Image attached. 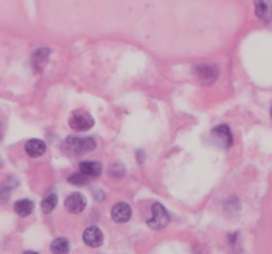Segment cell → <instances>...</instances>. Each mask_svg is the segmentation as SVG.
I'll use <instances>...</instances> for the list:
<instances>
[{
  "instance_id": "1",
  "label": "cell",
  "mask_w": 272,
  "mask_h": 254,
  "mask_svg": "<svg viewBox=\"0 0 272 254\" xmlns=\"http://www.w3.org/2000/svg\"><path fill=\"white\" fill-rule=\"evenodd\" d=\"M65 146L69 149L70 152L77 153H88L96 149V140L91 136L80 138V136H69L65 142Z\"/></svg>"
},
{
  "instance_id": "2",
  "label": "cell",
  "mask_w": 272,
  "mask_h": 254,
  "mask_svg": "<svg viewBox=\"0 0 272 254\" xmlns=\"http://www.w3.org/2000/svg\"><path fill=\"white\" fill-rule=\"evenodd\" d=\"M94 121L92 115L85 110H76L69 117V126L75 131H87L91 127H93Z\"/></svg>"
},
{
  "instance_id": "3",
  "label": "cell",
  "mask_w": 272,
  "mask_h": 254,
  "mask_svg": "<svg viewBox=\"0 0 272 254\" xmlns=\"http://www.w3.org/2000/svg\"><path fill=\"white\" fill-rule=\"evenodd\" d=\"M169 213L167 210L165 209V206L159 203H155L151 206V219L148 221V225H149L151 229H162L169 224Z\"/></svg>"
},
{
  "instance_id": "4",
  "label": "cell",
  "mask_w": 272,
  "mask_h": 254,
  "mask_svg": "<svg viewBox=\"0 0 272 254\" xmlns=\"http://www.w3.org/2000/svg\"><path fill=\"white\" fill-rule=\"evenodd\" d=\"M195 75L201 82L205 85H210L218 78L219 69L214 64H201L195 68Z\"/></svg>"
},
{
  "instance_id": "5",
  "label": "cell",
  "mask_w": 272,
  "mask_h": 254,
  "mask_svg": "<svg viewBox=\"0 0 272 254\" xmlns=\"http://www.w3.org/2000/svg\"><path fill=\"white\" fill-rule=\"evenodd\" d=\"M211 138L218 146H222L224 149H228L233 145V134L230 131V128L226 125H220L212 128L211 131Z\"/></svg>"
},
{
  "instance_id": "6",
  "label": "cell",
  "mask_w": 272,
  "mask_h": 254,
  "mask_svg": "<svg viewBox=\"0 0 272 254\" xmlns=\"http://www.w3.org/2000/svg\"><path fill=\"white\" fill-rule=\"evenodd\" d=\"M85 206H87V200H85V197L81 193H70L69 196L65 199V208L72 213H75V215L81 213L85 209Z\"/></svg>"
},
{
  "instance_id": "7",
  "label": "cell",
  "mask_w": 272,
  "mask_h": 254,
  "mask_svg": "<svg viewBox=\"0 0 272 254\" xmlns=\"http://www.w3.org/2000/svg\"><path fill=\"white\" fill-rule=\"evenodd\" d=\"M130 217H132V208L126 203H119L112 208V219L116 223H127Z\"/></svg>"
},
{
  "instance_id": "8",
  "label": "cell",
  "mask_w": 272,
  "mask_h": 254,
  "mask_svg": "<svg viewBox=\"0 0 272 254\" xmlns=\"http://www.w3.org/2000/svg\"><path fill=\"white\" fill-rule=\"evenodd\" d=\"M84 242L92 248H98L104 242V236H102L101 229L97 227H89L84 232Z\"/></svg>"
},
{
  "instance_id": "9",
  "label": "cell",
  "mask_w": 272,
  "mask_h": 254,
  "mask_svg": "<svg viewBox=\"0 0 272 254\" xmlns=\"http://www.w3.org/2000/svg\"><path fill=\"white\" fill-rule=\"evenodd\" d=\"M255 13L263 22H272V0H255Z\"/></svg>"
},
{
  "instance_id": "10",
  "label": "cell",
  "mask_w": 272,
  "mask_h": 254,
  "mask_svg": "<svg viewBox=\"0 0 272 254\" xmlns=\"http://www.w3.org/2000/svg\"><path fill=\"white\" fill-rule=\"evenodd\" d=\"M45 150H47V146L40 139H31L26 143V152L31 158H39L45 152Z\"/></svg>"
},
{
  "instance_id": "11",
  "label": "cell",
  "mask_w": 272,
  "mask_h": 254,
  "mask_svg": "<svg viewBox=\"0 0 272 254\" xmlns=\"http://www.w3.org/2000/svg\"><path fill=\"white\" fill-rule=\"evenodd\" d=\"M80 172L87 178H97L101 175L102 166L98 162H83L80 164Z\"/></svg>"
},
{
  "instance_id": "12",
  "label": "cell",
  "mask_w": 272,
  "mask_h": 254,
  "mask_svg": "<svg viewBox=\"0 0 272 254\" xmlns=\"http://www.w3.org/2000/svg\"><path fill=\"white\" fill-rule=\"evenodd\" d=\"M13 209H15V212H16L19 216L27 217V216H30L32 212L35 210V203L32 202V200H30V199H22V200L15 203Z\"/></svg>"
},
{
  "instance_id": "13",
  "label": "cell",
  "mask_w": 272,
  "mask_h": 254,
  "mask_svg": "<svg viewBox=\"0 0 272 254\" xmlns=\"http://www.w3.org/2000/svg\"><path fill=\"white\" fill-rule=\"evenodd\" d=\"M51 250H52L53 254H68L70 250L69 241L66 238H62V237L56 238L51 244Z\"/></svg>"
},
{
  "instance_id": "14",
  "label": "cell",
  "mask_w": 272,
  "mask_h": 254,
  "mask_svg": "<svg viewBox=\"0 0 272 254\" xmlns=\"http://www.w3.org/2000/svg\"><path fill=\"white\" fill-rule=\"evenodd\" d=\"M57 204V196L55 193H49L47 196L43 199V203H41V209L44 213H51L53 209H55V206Z\"/></svg>"
},
{
  "instance_id": "15",
  "label": "cell",
  "mask_w": 272,
  "mask_h": 254,
  "mask_svg": "<svg viewBox=\"0 0 272 254\" xmlns=\"http://www.w3.org/2000/svg\"><path fill=\"white\" fill-rule=\"evenodd\" d=\"M69 183L76 185H85L89 183V178H87V176L83 175V174L80 172V174H75L73 176H70Z\"/></svg>"
},
{
  "instance_id": "16",
  "label": "cell",
  "mask_w": 272,
  "mask_h": 254,
  "mask_svg": "<svg viewBox=\"0 0 272 254\" xmlns=\"http://www.w3.org/2000/svg\"><path fill=\"white\" fill-rule=\"evenodd\" d=\"M1 138H3V125L0 123V140H1Z\"/></svg>"
},
{
  "instance_id": "17",
  "label": "cell",
  "mask_w": 272,
  "mask_h": 254,
  "mask_svg": "<svg viewBox=\"0 0 272 254\" xmlns=\"http://www.w3.org/2000/svg\"><path fill=\"white\" fill-rule=\"evenodd\" d=\"M24 254H39V253H36V252H26Z\"/></svg>"
},
{
  "instance_id": "18",
  "label": "cell",
  "mask_w": 272,
  "mask_h": 254,
  "mask_svg": "<svg viewBox=\"0 0 272 254\" xmlns=\"http://www.w3.org/2000/svg\"><path fill=\"white\" fill-rule=\"evenodd\" d=\"M271 117H272V109H271Z\"/></svg>"
}]
</instances>
